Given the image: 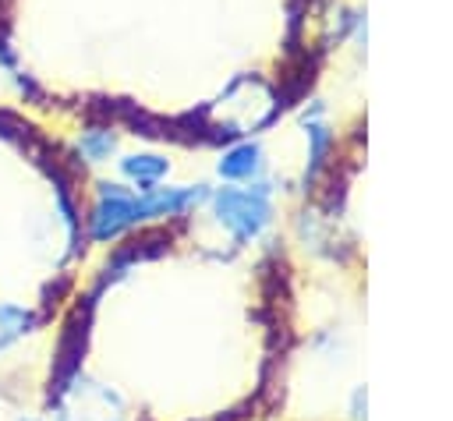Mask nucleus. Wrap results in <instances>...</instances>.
I'll return each instance as SVG.
<instances>
[{
  "instance_id": "nucleus-2",
  "label": "nucleus",
  "mask_w": 453,
  "mask_h": 421,
  "mask_svg": "<svg viewBox=\"0 0 453 421\" xmlns=\"http://www.w3.org/2000/svg\"><path fill=\"white\" fill-rule=\"evenodd\" d=\"M255 149H237L230 159H223V173H230V177H244V173H251L258 163H255Z\"/></svg>"
},
{
  "instance_id": "nucleus-1",
  "label": "nucleus",
  "mask_w": 453,
  "mask_h": 421,
  "mask_svg": "<svg viewBox=\"0 0 453 421\" xmlns=\"http://www.w3.org/2000/svg\"><path fill=\"white\" fill-rule=\"evenodd\" d=\"M124 170H127V177H134L138 184H149V180H156V177H163V170H166V163L163 159H156V156H134V159H127L124 163Z\"/></svg>"
},
{
  "instance_id": "nucleus-3",
  "label": "nucleus",
  "mask_w": 453,
  "mask_h": 421,
  "mask_svg": "<svg viewBox=\"0 0 453 421\" xmlns=\"http://www.w3.org/2000/svg\"><path fill=\"white\" fill-rule=\"evenodd\" d=\"M85 152H88V156H106V152H113V134H106V131L85 134Z\"/></svg>"
}]
</instances>
